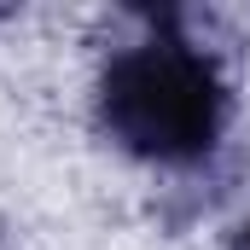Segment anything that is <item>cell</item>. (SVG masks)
Instances as JSON below:
<instances>
[{
    "mask_svg": "<svg viewBox=\"0 0 250 250\" xmlns=\"http://www.w3.org/2000/svg\"><path fill=\"white\" fill-rule=\"evenodd\" d=\"M93 111L105 140L163 169L204 163L233 123V93L221 82L215 59L181 35L175 12H163L140 41H128L99 64Z\"/></svg>",
    "mask_w": 250,
    "mask_h": 250,
    "instance_id": "obj_1",
    "label": "cell"
},
{
    "mask_svg": "<svg viewBox=\"0 0 250 250\" xmlns=\"http://www.w3.org/2000/svg\"><path fill=\"white\" fill-rule=\"evenodd\" d=\"M227 250H250V221L239 227V233H233V245H227Z\"/></svg>",
    "mask_w": 250,
    "mask_h": 250,
    "instance_id": "obj_2",
    "label": "cell"
}]
</instances>
